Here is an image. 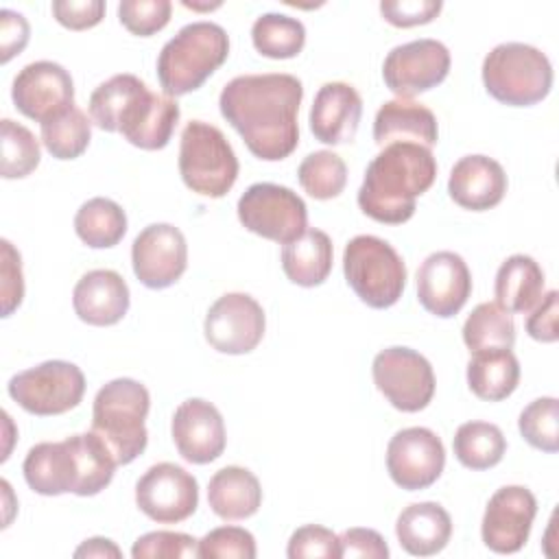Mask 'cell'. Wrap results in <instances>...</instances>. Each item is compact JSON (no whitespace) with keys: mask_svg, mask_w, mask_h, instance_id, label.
<instances>
[{"mask_svg":"<svg viewBox=\"0 0 559 559\" xmlns=\"http://www.w3.org/2000/svg\"><path fill=\"white\" fill-rule=\"evenodd\" d=\"M301 98L304 85L293 74H242L221 90L218 107L258 159L280 162L297 148Z\"/></svg>","mask_w":559,"mask_h":559,"instance_id":"6da1fadb","label":"cell"},{"mask_svg":"<svg viewBox=\"0 0 559 559\" xmlns=\"http://www.w3.org/2000/svg\"><path fill=\"white\" fill-rule=\"evenodd\" d=\"M437 177L428 146L391 142L369 162L358 188V207L378 223L402 225L415 214V201Z\"/></svg>","mask_w":559,"mask_h":559,"instance_id":"7a4b0ae2","label":"cell"},{"mask_svg":"<svg viewBox=\"0 0 559 559\" xmlns=\"http://www.w3.org/2000/svg\"><path fill=\"white\" fill-rule=\"evenodd\" d=\"M116 459L96 432L41 441L24 459L26 485L41 496H96L114 478Z\"/></svg>","mask_w":559,"mask_h":559,"instance_id":"3957f363","label":"cell"},{"mask_svg":"<svg viewBox=\"0 0 559 559\" xmlns=\"http://www.w3.org/2000/svg\"><path fill=\"white\" fill-rule=\"evenodd\" d=\"M229 37L214 22H192L164 44L157 57V79L166 96L199 90L227 59Z\"/></svg>","mask_w":559,"mask_h":559,"instance_id":"277c9868","label":"cell"},{"mask_svg":"<svg viewBox=\"0 0 559 559\" xmlns=\"http://www.w3.org/2000/svg\"><path fill=\"white\" fill-rule=\"evenodd\" d=\"M148 406V389L133 378H116L98 389L92 408V432L103 439L118 465H127L144 452Z\"/></svg>","mask_w":559,"mask_h":559,"instance_id":"5b68a950","label":"cell"},{"mask_svg":"<svg viewBox=\"0 0 559 559\" xmlns=\"http://www.w3.org/2000/svg\"><path fill=\"white\" fill-rule=\"evenodd\" d=\"M483 83L489 96L509 107H531L552 87L548 57L528 44L507 41L491 48L483 61Z\"/></svg>","mask_w":559,"mask_h":559,"instance_id":"8992f818","label":"cell"},{"mask_svg":"<svg viewBox=\"0 0 559 559\" xmlns=\"http://www.w3.org/2000/svg\"><path fill=\"white\" fill-rule=\"evenodd\" d=\"M343 273L356 297L369 308L384 310L397 304L406 288V264L378 236H354L343 251Z\"/></svg>","mask_w":559,"mask_h":559,"instance_id":"52a82bcc","label":"cell"},{"mask_svg":"<svg viewBox=\"0 0 559 559\" xmlns=\"http://www.w3.org/2000/svg\"><path fill=\"white\" fill-rule=\"evenodd\" d=\"M179 175L201 197L221 199L231 190L238 177V157L218 127L203 120H190L183 127Z\"/></svg>","mask_w":559,"mask_h":559,"instance_id":"ba28073f","label":"cell"},{"mask_svg":"<svg viewBox=\"0 0 559 559\" xmlns=\"http://www.w3.org/2000/svg\"><path fill=\"white\" fill-rule=\"evenodd\" d=\"M9 395L37 417L61 415L79 406L85 393L83 371L68 360H46L9 380Z\"/></svg>","mask_w":559,"mask_h":559,"instance_id":"9c48e42d","label":"cell"},{"mask_svg":"<svg viewBox=\"0 0 559 559\" xmlns=\"http://www.w3.org/2000/svg\"><path fill=\"white\" fill-rule=\"evenodd\" d=\"M238 221L266 240L286 245L301 236L308 225L304 199L280 183H253L238 199Z\"/></svg>","mask_w":559,"mask_h":559,"instance_id":"30bf717a","label":"cell"},{"mask_svg":"<svg viewBox=\"0 0 559 559\" xmlns=\"http://www.w3.org/2000/svg\"><path fill=\"white\" fill-rule=\"evenodd\" d=\"M373 384L402 413L424 411L435 395V371L426 356L411 347H386L376 354Z\"/></svg>","mask_w":559,"mask_h":559,"instance_id":"8fae6325","label":"cell"},{"mask_svg":"<svg viewBox=\"0 0 559 559\" xmlns=\"http://www.w3.org/2000/svg\"><path fill=\"white\" fill-rule=\"evenodd\" d=\"M135 504L153 522H183L199 507L197 478L175 463L151 465L135 485Z\"/></svg>","mask_w":559,"mask_h":559,"instance_id":"7c38bea8","label":"cell"},{"mask_svg":"<svg viewBox=\"0 0 559 559\" xmlns=\"http://www.w3.org/2000/svg\"><path fill=\"white\" fill-rule=\"evenodd\" d=\"M450 63V50L441 41L424 37L395 46L384 57L382 79L395 96L411 98L443 83Z\"/></svg>","mask_w":559,"mask_h":559,"instance_id":"4fadbf2b","label":"cell"},{"mask_svg":"<svg viewBox=\"0 0 559 559\" xmlns=\"http://www.w3.org/2000/svg\"><path fill=\"white\" fill-rule=\"evenodd\" d=\"M266 319L262 306L247 293H227L218 297L203 323L205 341L221 354H249L264 336Z\"/></svg>","mask_w":559,"mask_h":559,"instance_id":"5bb4252c","label":"cell"},{"mask_svg":"<svg viewBox=\"0 0 559 559\" xmlns=\"http://www.w3.org/2000/svg\"><path fill=\"white\" fill-rule=\"evenodd\" d=\"M445 467V448L441 439L421 426L397 430L386 445V469L391 480L406 489H426Z\"/></svg>","mask_w":559,"mask_h":559,"instance_id":"9a60e30c","label":"cell"},{"mask_svg":"<svg viewBox=\"0 0 559 559\" xmlns=\"http://www.w3.org/2000/svg\"><path fill=\"white\" fill-rule=\"evenodd\" d=\"M133 273L146 288L162 290L173 286L188 266V245L170 223H153L144 227L131 247Z\"/></svg>","mask_w":559,"mask_h":559,"instance_id":"2e32d148","label":"cell"},{"mask_svg":"<svg viewBox=\"0 0 559 559\" xmlns=\"http://www.w3.org/2000/svg\"><path fill=\"white\" fill-rule=\"evenodd\" d=\"M11 98L20 114L41 124L74 105V83L63 66L33 61L15 74Z\"/></svg>","mask_w":559,"mask_h":559,"instance_id":"e0dca14e","label":"cell"},{"mask_svg":"<svg viewBox=\"0 0 559 559\" xmlns=\"http://www.w3.org/2000/svg\"><path fill=\"white\" fill-rule=\"evenodd\" d=\"M537 513V500L522 485L500 487L487 502L480 537L485 546L498 555L518 552L528 535Z\"/></svg>","mask_w":559,"mask_h":559,"instance_id":"ac0fdd59","label":"cell"},{"mask_svg":"<svg viewBox=\"0 0 559 559\" xmlns=\"http://www.w3.org/2000/svg\"><path fill=\"white\" fill-rule=\"evenodd\" d=\"M472 273L454 251H435L417 269V299L439 319L454 317L469 299Z\"/></svg>","mask_w":559,"mask_h":559,"instance_id":"d6986e66","label":"cell"},{"mask_svg":"<svg viewBox=\"0 0 559 559\" xmlns=\"http://www.w3.org/2000/svg\"><path fill=\"white\" fill-rule=\"evenodd\" d=\"M170 432L179 454L194 465L216 461L227 443L218 408L201 397H190L177 406Z\"/></svg>","mask_w":559,"mask_h":559,"instance_id":"ffe728a7","label":"cell"},{"mask_svg":"<svg viewBox=\"0 0 559 559\" xmlns=\"http://www.w3.org/2000/svg\"><path fill=\"white\" fill-rule=\"evenodd\" d=\"M362 116V100L354 85L330 81L319 87L310 107V131L323 144H347L354 140Z\"/></svg>","mask_w":559,"mask_h":559,"instance_id":"44dd1931","label":"cell"},{"mask_svg":"<svg viewBox=\"0 0 559 559\" xmlns=\"http://www.w3.org/2000/svg\"><path fill=\"white\" fill-rule=\"evenodd\" d=\"M504 168L487 155H465L450 170L448 194L456 205L465 210H491L504 199Z\"/></svg>","mask_w":559,"mask_h":559,"instance_id":"7402d4cb","label":"cell"},{"mask_svg":"<svg viewBox=\"0 0 559 559\" xmlns=\"http://www.w3.org/2000/svg\"><path fill=\"white\" fill-rule=\"evenodd\" d=\"M129 286L120 273L111 269H94L85 273L72 293L76 317L96 328L118 323L129 310Z\"/></svg>","mask_w":559,"mask_h":559,"instance_id":"603a6c76","label":"cell"},{"mask_svg":"<svg viewBox=\"0 0 559 559\" xmlns=\"http://www.w3.org/2000/svg\"><path fill=\"white\" fill-rule=\"evenodd\" d=\"M179 120V105L166 96L144 90L122 114L118 133L138 148L159 151L164 148Z\"/></svg>","mask_w":559,"mask_h":559,"instance_id":"cb8c5ba5","label":"cell"},{"mask_svg":"<svg viewBox=\"0 0 559 559\" xmlns=\"http://www.w3.org/2000/svg\"><path fill=\"white\" fill-rule=\"evenodd\" d=\"M373 140L380 146L391 142H415L432 146L439 140V127L435 114L411 98L386 100L373 120Z\"/></svg>","mask_w":559,"mask_h":559,"instance_id":"d4e9b609","label":"cell"},{"mask_svg":"<svg viewBox=\"0 0 559 559\" xmlns=\"http://www.w3.org/2000/svg\"><path fill=\"white\" fill-rule=\"evenodd\" d=\"M395 535L408 555L430 557L448 546L452 520L437 502H413L397 515Z\"/></svg>","mask_w":559,"mask_h":559,"instance_id":"484cf974","label":"cell"},{"mask_svg":"<svg viewBox=\"0 0 559 559\" xmlns=\"http://www.w3.org/2000/svg\"><path fill=\"white\" fill-rule=\"evenodd\" d=\"M207 504L223 520L251 518L262 504L260 480L247 467L227 465L210 478Z\"/></svg>","mask_w":559,"mask_h":559,"instance_id":"4316f807","label":"cell"},{"mask_svg":"<svg viewBox=\"0 0 559 559\" xmlns=\"http://www.w3.org/2000/svg\"><path fill=\"white\" fill-rule=\"evenodd\" d=\"M332 240L321 229H306L282 249V269L286 277L304 288L319 286L332 271Z\"/></svg>","mask_w":559,"mask_h":559,"instance_id":"83f0119b","label":"cell"},{"mask_svg":"<svg viewBox=\"0 0 559 559\" xmlns=\"http://www.w3.org/2000/svg\"><path fill=\"white\" fill-rule=\"evenodd\" d=\"M544 282V271L531 255H509L496 273V304L507 312H528L539 304Z\"/></svg>","mask_w":559,"mask_h":559,"instance_id":"f1b7e54d","label":"cell"},{"mask_svg":"<svg viewBox=\"0 0 559 559\" xmlns=\"http://www.w3.org/2000/svg\"><path fill=\"white\" fill-rule=\"evenodd\" d=\"M520 382V362L511 349L478 352L467 362V386L485 402L507 400Z\"/></svg>","mask_w":559,"mask_h":559,"instance_id":"f546056e","label":"cell"},{"mask_svg":"<svg viewBox=\"0 0 559 559\" xmlns=\"http://www.w3.org/2000/svg\"><path fill=\"white\" fill-rule=\"evenodd\" d=\"M74 231L87 247L109 249L124 238L127 214L116 201L94 197L76 210Z\"/></svg>","mask_w":559,"mask_h":559,"instance_id":"4dcf8cb0","label":"cell"},{"mask_svg":"<svg viewBox=\"0 0 559 559\" xmlns=\"http://www.w3.org/2000/svg\"><path fill=\"white\" fill-rule=\"evenodd\" d=\"M454 456L467 469H489L498 465L507 452V439L496 424L465 421L452 439Z\"/></svg>","mask_w":559,"mask_h":559,"instance_id":"1f68e13d","label":"cell"},{"mask_svg":"<svg viewBox=\"0 0 559 559\" xmlns=\"http://www.w3.org/2000/svg\"><path fill=\"white\" fill-rule=\"evenodd\" d=\"M463 343L472 354L491 349H511L515 343V323L511 312L496 301L478 304L463 325Z\"/></svg>","mask_w":559,"mask_h":559,"instance_id":"d6a6232c","label":"cell"},{"mask_svg":"<svg viewBox=\"0 0 559 559\" xmlns=\"http://www.w3.org/2000/svg\"><path fill=\"white\" fill-rule=\"evenodd\" d=\"M146 90V83L135 74H114L100 83L90 96V118L103 131H118L127 107Z\"/></svg>","mask_w":559,"mask_h":559,"instance_id":"836d02e7","label":"cell"},{"mask_svg":"<svg viewBox=\"0 0 559 559\" xmlns=\"http://www.w3.org/2000/svg\"><path fill=\"white\" fill-rule=\"evenodd\" d=\"M251 41L262 57L293 59L306 44V28L297 17L262 13L251 26Z\"/></svg>","mask_w":559,"mask_h":559,"instance_id":"e575fe53","label":"cell"},{"mask_svg":"<svg viewBox=\"0 0 559 559\" xmlns=\"http://www.w3.org/2000/svg\"><path fill=\"white\" fill-rule=\"evenodd\" d=\"M92 140V122L76 105L41 122V142L57 159H76Z\"/></svg>","mask_w":559,"mask_h":559,"instance_id":"d590c367","label":"cell"},{"mask_svg":"<svg viewBox=\"0 0 559 559\" xmlns=\"http://www.w3.org/2000/svg\"><path fill=\"white\" fill-rule=\"evenodd\" d=\"M299 186L319 201L334 199L347 183V166L332 151H314L297 168Z\"/></svg>","mask_w":559,"mask_h":559,"instance_id":"8d00e7d4","label":"cell"},{"mask_svg":"<svg viewBox=\"0 0 559 559\" xmlns=\"http://www.w3.org/2000/svg\"><path fill=\"white\" fill-rule=\"evenodd\" d=\"M2 131V164L0 173L4 179H22L31 175L41 159L39 142L31 129L11 118L0 122Z\"/></svg>","mask_w":559,"mask_h":559,"instance_id":"74e56055","label":"cell"},{"mask_svg":"<svg viewBox=\"0 0 559 559\" xmlns=\"http://www.w3.org/2000/svg\"><path fill=\"white\" fill-rule=\"evenodd\" d=\"M518 428L528 445L555 454L559 450V402L557 397H537L520 413Z\"/></svg>","mask_w":559,"mask_h":559,"instance_id":"f35d334b","label":"cell"},{"mask_svg":"<svg viewBox=\"0 0 559 559\" xmlns=\"http://www.w3.org/2000/svg\"><path fill=\"white\" fill-rule=\"evenodd\" d=\"M255 539L247 528L218 526L199 539L197 557L201 559H253Z\"/></svg>","mask_w":559,"mask_h":559,"instance_id":"ab89813d","label":"cell"},{"mask_svg":"<svg viewBox=\"0 0 559 559\" xmlns=\"http://www.w3.org/2000/svg\"><path fill=\"white\" fill-rule=\"evenodd\" d=\"M170 11L173 4L168 0H122L118 4V20L129 33L151 37L168 24Z\"/></svg>","mask_w":559,"mask_h":559,"instance_id":"60d3db41","label":"cell"},{"mask_svg":"<svg viewBox=\"0 0 559 559\" xmlns=\"http://www.w3.org/2000/svg\"><path fill=\"white\" fill-rule=\"evenodd\" d=\"M199 539L177 531H153L135 539L131 548L133 559H183L197 557Z\"/></svg>","mask_w":559,"mask_h":559,"instance_id":"b9f144b4","label":"cell"},{"mask_svg":"<svg viewBox=\"0 0 559 559\" xmlns=\"http://www.w3.org/2000/svg\"><path fill=\"white\" fill-rule=\"evenodd\" d=\"M288 559H304V557H325V559H341V542L338 535L319 524L299 526L286 548Z\"/></svg>","mask_w":559,"mask_h":559,"instance_id":"7bdbcfd3","label":"cell"},{"mask_svg":"<svg viewBox=\"0 0 559 559\" xmlns=\"http://www.w3.org/2000/svg\"><path fill=\"white\" fill-rule=\"evenodd\" d=\"M441 7L439 0H384L380 2V13L389 24L411 28L432 22L441 13Z\"/></svg>","mask_w":559,"mask_h":559,"instance_id":"ee69618b","label":"cell"},{"mask_svg":"<svg viewBox=\"0 0 559 559\" xmlns=\"http://www.w3.org/2000/svg\"><path fill=\"white\" fill-rule=\"evenodd\" d=\"M2 264H0V290H2V317L13 314L24 297L22 258L9 240H2Z\"/></svg>","mask_w":559,"mask_h":559,"instance_id":"f6af8a7d","label":"cell"},{"mask_svg":"<svg viewBox=\"0 0 559 559\" xmlns=\"http://www.w3.org/2000/svg\"><path fill=\"white\" fill-rule=\"evenodd\" d=\"M50 9L55 20L70 31L92 28L105 17L103 0H55Z\"/></svg>","mask_w":559,"mask_h":559,"instance_id":"bcb514c9","label":"cell"},{"mask_svg":"<svg viewBox=\"0 0 559 559\" xmlns=\"http://www.w3.org/2000/svg\"><path fill=\"white\" fill-rule=\"evenodd\" d=\"M341 557H367V559H386L389 546L384 537L373 528H347L338 535Z\"/></svg>","mask_w":559,"mask_h":559,"instance_id":"7dc6e473","label":"cell"},{"mask_svg":"<svg viewBox=\"0 0 559 559\" xmlns=\"http://www.w3.org/2000/svg\"><path fill=\"white\" fill-rule=\"evenodd\" d=\"M557 317H559V293L548 290L539 299V304L535 306L531 317L526 319L528 336L539 341V343H555L559 338Z\"/></svg>","mask_w":559,"mask_h":559,"instance_id":"c3c4849f","label":"cell"},{"mask_svg":"<svg viewBox=\"0 0 559 559\" xmlns=\"http://www.w3.org/2000/svg\"><path fill=\"white\" fill-rule=\"evenodd\" d=\"M31 28L22 13L2 9L0 11V61L9 63L28 44Z\"/></svg>","mask_w":559,"mask_h":559,"instance_id":"681fc988","label":"cell"},{"mask_svg":"<svg viewBox=\"0 0 559 559\" xmlns=\"http://www.w3.org/2000/svg\"><path fill=\"white\" fill-rule=\"evenodd\" d=\"M74 557H122L120 548L107 539V537H92V539H85L76 550H74Z\"/></svg>","mask_w":559,"mask_h":559,"instance_id":"f907efd6","label":"cell"}]
</instances>
